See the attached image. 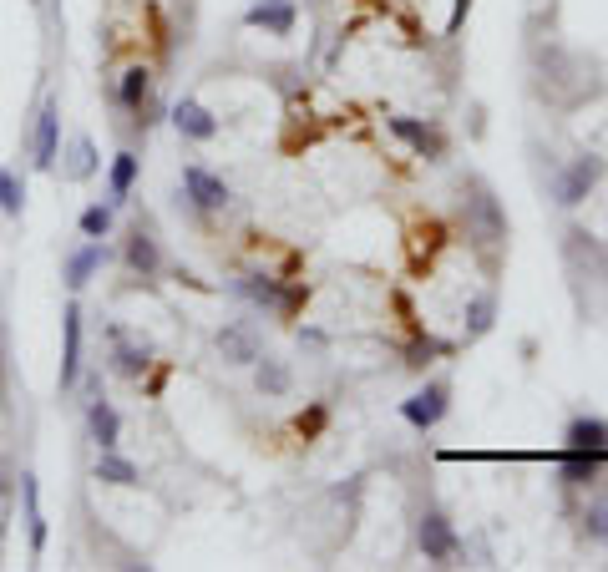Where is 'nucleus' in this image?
<instances>
[{
  "instance_id": "nucleus-1",
  "label": "nucleus",
  "mask_w": 608,
  "mask_h": 572,
  "mask_svg": "<svg viewBox=\"0 0 608 572\" xmlns=\"http://www.w3.org/2000/svg\"><path fill=\"white\" fill-rule=\"evenodd\" d=\"M598 178H603V157H593V152H583V157H573L568 168L558 173V183H553V198L563 203V208H578L593 188H598Z\"/></svg>"
},
{
  "instance_id": "nucleus-2",
  "label": "nucleus",
  "mask_w": 608,
  "mask_h": 572,
  "mask_svg": "<svg viewBox=\"0 0 608 572\" xmlns=\"http://www.w3.org/2000/svg\"><path fill=\"white\" fill-rule=\"evenodd\" d=\"M239 294L244 299H254L259 309H274V314H284V319H294L299 314V304H304V289L294 284V289H284L279 279H269V274H244L239 279Z\"/></svg>"
},
{
  "instance_id": "nucleus-3",
  "label": "nucleus",
  "mask_w": 608,
  "mask_h": 572,
  "mask_svg": "<svg viewBox=\"0 0 608 572\" xmlns=\"http://www.w3.org/2000/svg\"><path fill=\"white\" fill-rule=\"evenodd\" d=\"M451 411V385L446 380H431V385H421L411 400H401V416L416 426V431H431V426H441V416Z\"/></svg>"
},
{
  "instance_id": "nucleus-4",
  "label": "nucleus",
  "mask_w": 608,
  "mask_h": 572,
  "mask_svg": "<svg viewBox=\"0 0 608 572\" xmlns=\"http://www.w3.org/2000/svg\"><path fill=\"white\" fill-rule=\"evenodd\" d=\"M82 380V304H66L61 309V390H71Z\"/></svg>"
},
{
  "instance_id": "nucleus-5",
  "label": "nucleus",
  "mask_w": 608,
  "mask_h": 572,
  "mask_svg": "<svg viewBox=\"0 0 608 572\" xmlns=\"http://www.w3.org/2000/svg\"><path fill=\"white\" fill-rule=\"evenodd\" d=\"M56 152H61V107L46 102L36 112V127H31V162H36L41 173H51L56 168Z\"/></svg>"
},
{
  "instance_id": "nucleus-6",
  "label": "nucleus",
  "mask_w": 608,
  "mask_h": 572,
  "mask_svg": "<svg viewBox=\"0 0 608 572\" xmlns=\"http://www.w3.org/2000/svg\"><path fill=\"white\" fill-rule=\"evenodd\" d=\"M416 542L426 552V562H451L456 552H462V537H456V527L441 517V512H426L421 527H416Z\"/></svg>"
},
{
  "instance_id": "nucleus-7",
  "label": "nucleus",
  "mask_w": 608,
  "mask_h": 572,
  "mask_svg": "<svg viewBox=\"0 0 608 572\" xmlns=\"http://www.w3.org/2000/svg\"><path fill=\"white\" fill-rule=\"evenodd\" d=\"M183 188H188V198H193L198 213H218V208H228V183H223L218 173L198 168V162H188V168H183Z\"/></svg>"
},
{
  "instance_id": "nucleus-8",
  "label": "nucleus",
  "mask_w": 608,
  "mask_h": 572,
  "mask_svg": "<svg viewBox=\"0 0 608 572\" xmlns=\"http://www.w3.org/2000/svg\"><path fill=\"white\" fill-rule=\"evenodd\" d=\"M218 355L228 365H259L264 345H259V335L249 330V324H223V330H218Z\"/></svg>"
},
{
  "instance_id": "nucleus-9",
  "label": "nucleus",
  "mask_w": 608,
  "mask_h": 572,
  "mask_svg": "<svg viewBox=\"0 0 608 572\" xmlns=\"http://www.w3.org/2000/svg\"><path fill=\"white\" fill-rule=\"evenodd\" d=\"M391 132L416 152V157H446V137H441V127H431V122H416V117H391Z\"/></svg>"
},
{
  "instance_id": "nucleus-10",
  "label": "nucleus",
  "mask_w": 608,
  "mask_h": 572,
  "mask_svg": "<svg viewBox=\"0 0 608 572\" xmlns=\"http://www.w3.org/2000/svg\"><path fill=\"white\" fill-rule=\"evenodd\" d=\"M173 127H178V137H188V142H213V137H218V117H213L203 102H193V97H183V102L173 107Z\"/></svg>"
},
{
  "instance_id": "nucleus-11",
  "label": "nucleus",
  "mask_w": 608,
  "mask_h": 572,
  "mask_svg": "<svg viewBox=\"0 0 608 572\" xmlns=\"http://www.w3.org/2000/svg\"><path fill=\"white\" fill-rule=\"evenodd\" d=\"M244 26L269 31V36H289L294 31V0H254L244 11Z\"/></svg>"
},
{
  "instance_id": "nucleus-12",
  "label": "nucleus",
  "mask_w": 608,
  "mask_h": 572,
  "mask_svg": "<svg viewBox=\"0 0 608 572\" xmlns=\"http://www.w3.org/2000/svg\"><path fill=\"white\" fill-rule=\"evenodd\" d=\"M87 431H92L97 451H112V446L122 441V416L112 411L107 395H92V400H87Z\"/></svg>"
},
{
  "instance_id": "nucleus-13",
  "label": "nucleus",
  "mask_w": 608,
  "mask_h": 572,
  "mask_svg": "<svg viewBox=\"0 0 608 572\" xmlns=\"http://www.w3.org/2000/svg\"><path fill=\"white\" fill-rule=\"evenodd\" d=\"M107 264V249H102V238H87L82 249H71L66 254V289H87V279Z\"/></svg>"
},
{
  "instance_id": "nucleus-14",
  "label": "nucleus",
  "mask_w": 608,
  "mask_h": 572,
  "mask_svg": "<svg viewBox=\"0 0 608 572\" xmlns=\"http://www.w3.org/2000/svg\"><path fill=\"white\" fill-rule=\"evenodd\" d=\"M127 269L132 274H142V279H152V274H158L163 269V249H158V238H152V233H127Z\"/></svg>"
},
{
  "instance_id": "nucleus-15",
  "label": "nucleus",
  "mask_w": 608,
  "mask_h": 572,
  "mask_svg": "<svg viewBox=\"0 0 608 572\" xmlns=\"http://www.w3.org/2000/svg\"><path fill=\"white\" fill-rule=\"evenodd\" d=\"M147 365H152V350H147V345H127V335L112 330V370L127 375V380H142Z\"/></svg>"
},
{
  "instance_id": "nucleus-16",
  "label": "nucleus",
  "mask_w": 608,
  "mask_h": 572,
  "mask_svg": "<svg viewBox=\"0 0 608 572\" xmlns=\"http://www.w3.org/2000/svg\"><path fill=\"white\" fill-rule=\"evenodd\" d=\"M21 497H26V527H31V557L46 552V512H41V486H36V471L21 476Z\"/></svg>"
},
{
  "instance_id": "nucleus-17",
  "label": "nucleus",
  "mask_w": 608,
  "mask_h": 572,
  "mask_svg": "<svg viewBox=\"0 0 608 572\" xmlns=\"http://www.w3.org/2000/svg\"><path fill=\"white\" fill-rule=\"evenodd\" d=\"M568 451H603L608 456V421H598V416H578V421H568Z\"/></svg>"
},
{
  "instance_id": "nucleus-18",
  "label": "nucleus",
  "mask_w": 608,
  "mask_h": 572,
  "mask_svg": "<svg viewBox=\"0 0 608 572\" xmlns=\"http://www.w3.org/2000/svg\"><path fill=\"white\" fill-rule=\"evenodd\" d=\"M137 168H142L137 152H117V157H112V173H107V203H112V208L127 203V193H132V183H137Z\"/></svg>"
},
{
  "instance_id": "nucleus-19",
  "label": "nucleus",
  "mask_w": 608,
  "mask_h": 572,
  "mask_svg": "<svg viewBox=\"0 0 608 572\" xmlns=\"http://www.w3.org/2000/svg\"><path fill=\"white\" fill-rule=\"evenodd\" d=\"M147 97H152V71H147V66H127V71H122V87H117V102H122L127 112H142Z\"/></svg>"
},
{
  "instance_id": "nucleus-20",
  "label": "nucleus",
  "mask_w": 608,
  "mask_h": 572,
  "mask_svg": "<svg viewBox=\"0 0 608 572\" xmlns=\"http://www.w3.org/2000/svg\"><path fill=\"white\" fill-rule=\"evenodd\" d=\"M97 481H107V486H137L142 471L127 456H117V446H112V451H97Z\"/></svg>"
},
{
  "instance_id": "nucleus-21",
  "label": "nucleus",
  "mask_w": 608,
  "mask_h": 572,
  "mask_svg": "<svg viewBox=\"0 0 608 572\" xmlns=\"http://www.w3.org/2000/svg\"><path fill=\"white\" fill-rule=\"evenodd\" d=\"M598 466H603V451H568L563 456V481L568 486H588L598 476Z\"/></svg>"
},
{
  "instance_id": "nucleus-22",
  "label": "nucleus",
  "mask_w": 608,
  "mask_h": 572,
  "mask_svg": "<svg viewBox=\"0 0 608 572\" xmlns=\"http://www.w3.org/2000/svg\"><path fill=\"white\" fill-rule=\"evenodd\" d=\"M97 173V147H92V137H76L71 142V162H66V178L71 183H87Z\"/></svg>"
},
{
  "instance_id": "nucleus-23",
  "label": "nucleus",
  "mask_w": 608,
  "mask_h": 572,
  "mask_svg": "<svg viewBox=\"0 0 608 572\" xmlns=\"http://www.w3.org/2000/svg\"><path fill=\"white\" fill-rule=\"evenodd\" d=\"M21 208H26V183H21L11 168H0V213H6V218H21Z\"/></svg>"
},
{
  "instance_id": "nucleus-24",
  "label": "nucleus",
  "mask_w": 608,
  "mask_h": 572,
  "mask_svg": "<svg viewBox=\"0 0 608 572\" xmlns=\"http://www.w3.org/2000/svg\"><path fill=\"white\" fill-rule=\"evenodd\" d=\"M112 218H117L112 203H92V208H82V238H107V233H112Z\"/></svg>"
},
{
  "instance_id": "nucleus-25",
  "label": "nucleus",
  "mask_w": 608,
  "mask_h": 572,
  "mask_svg": "<svg viewBox=\"0 0 608 572\" xmlns=\"http://www.w3.org/2000/svg\"><path fill=\"white\" fill-rule=\"evenodd\" d=\"M583 537L598 542V547H608V497L588 502V512H583Z\"/></svg>"
},
{
  "instance_id": "nucleus-26",
  "label": "nucleus",
  "mask_w": 608,
  "mask_h": 572,
  "mask_svg": "<svg viewBox=\"0 0 608 572\" xmlns=\"http://www.w3.org/2000/svg\"><path fill=\"white\" fill-rule=\"evenodd\" d=\"M254 380H259L264 395H284V390H289V370H284V360H269V355L259 360V375H254Z\"/></svg>"
},
{
  "instance_id": "nucleus-27",
  "label": "nucleus",
  "mask_w": 608,
  "mask_h": 572,
  "mask_svg": "<svg viewBox=\"0 0 608 572\" xmlns=\"http://www.w3.org/2000/svg\"><path fill=\"white\" fill-rule=\"evenodd\" d=\"M492 314H497V304H492V294H482V299H472V309H467V330H472V335H487V330H492Z\"/></svg>"
},
{
  "instance_id": "nucleus-28",
  "label": "nucleus",
  "mask_w": 608,
  "mask_h": 572,
  "mask_svg": "<svg viewBox=\"0 0 608 572\" xmlns=\"http://www.w3.org/2000/svg\"><path fill=\"white\" fill-rule=\"evenodd\" d=\"M320 421H325V411H320V405H315L310 416H299V431H304V436H315V431H320Z\"/></svg>"
},
{
  "instance_id": "nucleus-29",
  "label": "nucleus",
  "mask_w": 608,
  "mask_h": 572,
  "mask_svg": "<svg viewBox=\"0 0 608 572\" xmlns=\"http://www.w3.org/2000/svg\"><path fill=\"white\" fill-rule=\"evenodd\" d=\"M0 350H6V345H0Z\"/></svg>"
}]
</instances>
